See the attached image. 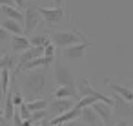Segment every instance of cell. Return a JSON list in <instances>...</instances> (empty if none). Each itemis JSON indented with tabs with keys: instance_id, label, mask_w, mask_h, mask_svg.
<instances>
[{
	"instance_id": "6da1fadb",
	"label": "cell",
	"mask_w": 133,
	"mask_h": 126,
	"mask_svg": "<svg viewBox=\"0 0 133 126\" xmlns=\"http://www.w3.org/2000/svg\"><path fill=\"white\" fill-rule=\"evenodd\" d=\"M22 88L28 97H37L46 88V73L44 71H28L22 82Z\"/></svg>"
},
{
	"instance_id": "7a4b0ae2",
	"label": "cell",
	"mask_w": 133,
	"mask_h": 126,
	"mask_svg": "<svg viewBox=\"0 0 133 126\" xmlns=\"http://www.w3.org/2000/svg\"><path fill=\"white\" fill-rule=\"evenodd\" d=\"M49 39H51V44H55L57 48H69L75 44L88 42V37L80 31H55Z\"/></svg>"
},
{
	"instance_id": "3957f363",
	"label": "cell",
	"mask_w": 133,
	"mask_h": 126,
	"mask_svg": "<svg viewBox=\"0 0 133 126\" xmlns=\"http://www.w3.org/2000/svg\"><path fill=\"white\" fill-rule=\"evenodd\" d=\"M40 22H42V17H40V13H38V6L33 4V2H28V6H26V9H24V24H22L24 33L29 35L31 31H35V29L38 28Z\"/></svg>"
},
{
	"instance_id": "277c9868",
	"label": "cell",
	"mask_w": 133,
	"mask_h": 126,
	"mask_svg": "<svg viewBox=\"0 0 133 126\" xmlns=\"http://www.w3.org/2000/svg\"><path fill=\"white\" fill-rule=\"evenodd\" d=\"M38 13L42 17V20L48 24V26H55V24H60V20L64 18V8H42L38 6Z\"/></svg>"
},
{
	"instance_id": "5b68a950",
	"label": "cell",
	"mask_w": 133,
	"mask_h": 126,
	"mask_svg": "<svg viewBox=\"0 0 133 126\" xmlns=\"http://www.w3.org/2000/svg\"><path fill=\"white\" fill-rule=\"evenodd\" d=\"M53 77H55V82L58 86H77L75 84V77L71 73L69 68H66L64 64H55V70H53Z\"/></svg>"
},
{
	"instance_id": "8992f818",
	"label": "cell",
	"mask_w": 133,
	"mask_h": 126,
	"mask_svg": "<svg viewBox=\"0 0 133 126\" xmlns=\"http://www.w3.org/2000/svg\"><path fill=\"white\" fill-rule=\"evenodd\" d=\"M75 104H77V100H73V99H53L49 102V113L53 117H58V115L69 111L71 108H75Z\"/></svg>"
},
{
	"instance_id": "52a82bcc",
	"label": "cell",
	"mask_w": 133,
	"mask_h": 126,
	"mask_svg": "<svg viewBox=\"0 0 133 126\" xmlns=\"http://www.w3.org/2000/svg\"><path fill=\"white\" fill-rule=\"evenodd\" d=\"M91 108H93L95 113L98 115L102 126H115V124H113V110H111V106H108V104H104V102H95Z\"/></svg>"
},
{
	"instance_id": "ba28073f",
	"label": "cell",
	"mask_w": 133,
	"mask_h": 126,
	"mask_svg": "<svg viewBox=\"0 0 133 126\" xmlns=\"http://www.w3.org/2000/svg\"><path fill=\"white\" fill-rule=\"evenodd\" d=\"M111 99H113V106H111L113 115H118V117H129V115H133V104L131 102H126L124 99H120L117 95H113Z\"/></svg>"
},
{
	"instance_id": "9c48e42d",
	"label": "cell",
	"mask_w": 133,
	"mask_h": 126,
	"mask_svg": "<svg viewBox=\"0 0 133 126\" xmlns=\"http://www.w3.org/2000/svg\"><path fill=\"white\" fill-rule=\"evenodd\" d=\"M80 111H82V110H78V108L75 106V108H71L69 111H66V113H62V115H58V117H53V119L49 121V124H51V126H62V124H68V122H71V121H77V119H80Z\"/></svg>"
},
{
	"instance_id": "30bf717a",
	"label": "cell",
	"mask_w": 133,
	"mask_h": 126,
	"mask_svg": "<svg viewBox=\"0 0 133 126\" xmlns=\"http://www.w3.org/2000/svg\"><path fill=\"white\" fill-rule=\"evenodd\" d=\"M53 60L55 59H49V57H38V59H33V60H29L28 64H24L22 68H20V71H37L38 68H49L51 64H53Z\"/></svg>"
},
{
	"instance_id": "8fae6325",
	"label": "cell",
	"mask_w": 133,
	"mask_h": 126,
	"mask_svg": "<svg viewBox=\"0 0 133 126\" xmlns=\"http://www.w3.org/2000/svg\"><path fill=\"white\" fill-rule=\"evenodd\" d=\"M89 48V42H82V44H75L69 48H64V57L66 59H84L86 57V49Z\"/></svg>"
},
{
	"instance_id": "7c38bea8",
	"label": "cell",
	"mask_w": 133,
	"mask_h": 126,
	"mask_svg": "<svg viewBox=\"0 0 133 126\" xmlns=\"http://www.w3.org/2000/svg\"><path fill=\"white\" fill-rule=\"evenodd\" d=\"M31 48V42H29V39L26 37V35H18V37H13L11 39V49L15 51V53H24V51H28Z\"/></svg>"
},
{
	"instance_id": "4fadbf2b",
	"label": "cell",
	"mask_w": 133,
	"mask_h": 126,
	"mask_svg": "<svg viewBox=\"0 0 133 126\" xmlns=\"http://www.w3.org/2000/svg\"><path fill=\"white\" fill-rule=\"evenodd\" d=\"M42 55H44V48H29L28 51H24V53L20 55V59H18V70H20L24 64H28L29 60L38 59V57H42Z\"/></svg>"
},
{
	"instance_id": "5bb4252c",
	"label": "cell",
	"mask_w": 133,
	"mask_h": 126,
	"mask_svg": "<svg viewBox=\"0 0 133 126\" xmlns=\"http://www.w3.org/2000/svg\"><path fill=\"white\" fill-rule=\"evenodd\" d=\"M0 28H4L9 35L13 37H18V35H24V28L22 24H18L17 20H11V18H4L2 24H0Z\"/></svg>"
},
{
	"instance_id": "9a60e30c",
	"label": "cell",
	"mask_w": 133,
	"mask_h": 126,
	"mask_svg": "<svg viewBox=\"0 0 133 126\" xmlns=\"http://www.w3.org/2000/svg\"><path fill=\"white\" fill-rule=\"evenodd\" d=\"M73 97H78L77 86H58L53 93V99H73Z\"/></svg>"
},
{
	"instance_id": "2e32d148",
	"label": "cell",
	"mask_w": 133,
	"mask_h": 126,
	"mask_svg": "<svg viewBox=\"0 0 133 126\" xmlns=\"http://www.w3.org/2000/svg\"><path fill=\"white\" fill-rule=\"evenodd\" d=\"M80 119H82V122L86 126H98L100 124V119H98V115L95 113V110L91 106L89 108H84L80 111Z\"/></svg>"
},
{
	"instance_id": "e0dca14e",
	"label": "cell",
	"mask_w": 133,
	"mask_h": 126,
	"mask_svg": "<svg viewBox=\"0 0 133 126\" xmlns=\"http://www.w3.org/2000/svg\"><path fill=\"white\" fill-rule=\"evenodd\" d=\"M109 88L113 90V93L120 99H124L126 102H131L133 104V90L128 88V86H122V84H109Z\"/></svg>"
},
{
	"instance_id": "ac0fdd59",
	"label": "cell",
	"mask_w": 133,
	"mask_h": 126,
	"mask_svg": "<svg viewBox=\"0 0 133 126\" xmlns=\"http://www.w3.org/2000/svg\"><path fill=\"white\" fill-rule=\"evenodd\" d=\"M0 11H2L8 18L17 20L18 24H24V11H20L18 8H15V6H6V8H0Z\"/></svg>"
},
{
	"instance_id": "d6986e66",
	"label": "cell",
	"mask_w": 133,
	"mask_h": 126,
	"mask_svg": "<svg viewBox=\"0 0 133 126\" xmlns=\"http://www.w3.org/2000/svg\"><path fill=\"white\" fill-rule=\"evenodd\" d=\"M26 106H28V111L29 113H37V111H44L48 108V100L46 99H35V100L26 102Z\"/></svg>"
},
{
	"instance_id": "ffe728a7",
	"label": "cell",
	"mask_w": 133,
	"mask_h": 126,
	"mask_svg": "<svg viewBox=\"0 0 133 126\" xmlns=\"http://www.w3.org/2000/svg\"><path fill=\"white\" fill-rule=\"evenodd\" d=\"M4 119L6 121H9V119H13V115H15V104H13V99H11V93H6V100H4Z\"/></svg>"
},
{
	"instance_id": "44dd1931",
	"label": "cell",
	"mask_w": 133,
	"mask_h": 126,
	"mask_svg": "<svg viewBox=\"0 0 133 126\" xmlns=\"http://www.w3.org/2000/svg\"><path fill=\"white\" fill-rule=\"evenodd\" d=\"M17 68V57L15 55H2V59H0V70H15Z\"/></svg>"
},
{
	"instance_id": "7402d4cb",
	"label": "cell",
	"mask_w": 133,
	"mask_h": 126,
	"mask_svg": "<svg viewBox=\"0 0 133 126\" xmlns=\"http://www.w3.org/2000/svg\"><path fill=\"white\" fill-rule=\"evenodd\" d=\"M29 42H31V48H46L51 44V39L48 35H35L29 39Z\"/></svg>"
},
{
	"instance_id": "603a6c76",
	"label": "cell",
	"mask_w": 133,
	"mask_h": 126,
	"mask_svg": "<svg viewBox=\"0 0 133 126\" xmlns=\"http://www.w3.org/2000/svg\"><path fill=\"white\" fill-rule=\"evenodd\" d=\"M9 82H11V71L0 70V84H2L4 93H9Z\"/></svg>"
},
{
	"instance_id": "cb8c5ba5",
	"label": "cell",
	"mask_w": 133,
	"mask_h": 126,
	"mask_svg": "<svg viewBox=\"0 0 133 126\" xmlns=\"http://www.w3.org/2000/svg\"><path fill=\"white\" fill-rule=\"evenodd\" d=\"M46 117H48V113H46V110H44V111H37V113H31L28 121H31V124H35V122H42V121H46Z\"/></svg>"
},
{
	"instance_id": "d4e9b609",
	"label": "cell",
	"mask_w": 133,
	"mask_h": 126,
	"mask_svg": "<svg viewBox=\"0 0 133 126\" xmlns=\"http://www.w3.org/2000/svg\"><path fill=\"white\" fill-rule=\"evenodd\" d=\"M11 99H13V104H15L17 108H20V106L24 104V97H22V93H20V91H17V90H13V91H11Z\"/></svg>"
},
{
	"instance_id": "484cf974",
	"label": "cell",
	"mask_w": 133,
	"mask_h": 126,
	"mask_svg": "<svg viewBox=\"0 0 133 126\" xmlns=\"http://www.w3.org/2000/svg\"><path fill=\"white\" fill-rule=\"evenodd\" d=\"M55 49H57V46H55V44H49V46H46V48H44V57L55 59Z\"/></svg>"
},
{
	"instance_id": "4316f807",
	"label": "cell",
	"mask_w": 133,
	"mask_h": 126,
	"mask_svg": "<svg viewBox=\"0 0 133 126\" xmlns=\"http://www.w3.org/2000/svg\"><path fill=\"white\" fill-rule=\"evenodd\" d=\"M13 4H15V8H18L20 11H24L26 6H28V0H13Z\"/></svg>"
},
{
	"instance_id": "83f0119b",
	"label": "cell",
	"mask_w": 133,
	"mask_h": 126,
	"mask_svg": "<svg viewBox=\"0 0 133 126\" xmlns=\"http://www.w3.org/2000/svg\"><path fill=\"white\" fill-rule=\"evenodd\" d=\"M13 122H15V126H22L24 119H22V115H20L18 111H15V115H13Z\"/></svg>"
},
{
	"instance_id": "f1b7e54d",
	"label": "cell",
	"mask_w": 133,
	"mask_h": 126,
	"mask_svg": "<svg viewBox=\"0 0 133 126\" xmlns=\"http://www.w3.org/2000/svg\"><path fill=\"white\" fill-rule=\"evenodd\" d=\"M6 40H9V33H8L4 28H0V44L6 42Z\"/></svg>"
},
{
	"instance_id": "f546056e",
	"label": "cell",
	"mask_w": 133,
	"mask_h": 126,
	"mask_svg": "<svg viewBox=\"0 0 133 126\" xmlns=\"http://www.w3.org/2000/svg\"><path fill=\"white\" fill-rule=\"evenodd\" d=\"M6 6H15L13 0H0V8H6Z\"/></svg>"
},
{
	"instance_id": "4dcf8cb0",
	"label": "cell",
	"mask_w": 133,
	"mask_h": 126,
	"mask_svg": "<svg viewBox=\"0 0 133 126\" xmlns=\"http://www.w3.org/2000/svg\"><path fill=\"white\" fill-rule=\"evenodd\" d=\"M0 126H8L6 124V119H4V111L0 110Z\"/></svg>"
},
{
	"instance_id": "1f68e13d",
	"label": "cell",
	"mask_w": 133,
	"mask_h": 126,
	"mask_svg": "<svg viewBox=\"0 0 133 126\" xmlns=\"http://www.w3.org/2000/svg\"><path fill=\"white\" fill-rule=\"evenodd\" d=\"M62 126H86L84 122L80 124V122H75V121H71V122H68V124H62Z\"/></svg>"
},
{
	"instance_id": "d6a6232c",
	"label": "cell",
	"mask_w": 133,
	"mask_h": 126,
	"mask_svg": "<svg viewBox=\"0 0 133 126\" xmlns=\"http://www.w3.org/2000/svg\"><path fill=\"white\" fill-rule=\"evenodd\" d=\"M55 2V8H62V4H64V0H53Z\"/></svg>"
},
{
	"instance_id": "836d02e7",
	"label": "cell",
	"mask_w": 133,
	"mask_h": 126,
	"mask_svg": "<svg viewBox=\"0 0 133 126\" xmlns=\"http://www.w3.org/2000/svg\"><path fill=\"white\" fill-rule=\"evenodd\" d=\"M115 126H128V122L126 121H118V122H115Z\"/></svg>"
},
{
	"instance_id": "e575fe53",
	"label": "cell",
	"mask_w": 133,
	"mask_h": 126,
	"mask_svg": "<svg viewBox=\"0 0 133 126\" xmlns=\"http://www.w3.org/2000/svg\"><path fill=\"white\" fill-rule=\"evenodd\" d=\"M2 97H6V93H4V90H2V84H0V100H2Z\"/></svg>"
},
{
	"instance_id": "d590c367",
	"label": "cell",
	"mask_w": 133,
	"mask_h": 126,
	"mask_svg": "<svg viewBox=\"0 0 133 126\" xmlns=\"http://www.w3.org/2000/svg\"><path fill=\"white\" fill-rule=\"evenodd\" d=\"M0 59H2V53H0Z\"/></svg>"
},
{
	"instance_id": "8d00e7d4",
	"label": "cell",
	"mask_w": 133,
	"mask_h": 126,
	"mask_svg": "<svg viewBox=\"0 0 133 126\" xmlns=\"http://www.w3.org/2000/svg\"><path fill=\"white\" fill-rule=\"evenodd\" d=\"M98 126H102V124H98Z\"/></svg>"
}]
</instances>
